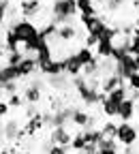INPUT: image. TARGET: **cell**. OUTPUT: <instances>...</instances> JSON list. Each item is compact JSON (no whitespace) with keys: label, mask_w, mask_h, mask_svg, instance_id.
Wrapping results in <instances>:
<instances>
[{"label":"cell","mask_w":139,"mask_h":154,"mask_svg":"<svg viewBox=\"0 0 139 154\" xmlns=\"http://www.w3.org/2000/svg\"><path fill=\"white\" fill-rule=\"evenodd\" d=\"M79 13L75 0H54L51 2V22L60 24H69L75 22V15Z\"/></svg>","instance_id":"cell-1"},{"label":"cell","mask_w":139,"mask_h":154,"mask_svg":"<svg viewBox=\"0 0 139 154\" xmlns=\"http://www.w3.org/2000/svg\"><path fill=\"white\" fill-rule=\"evenodd\" d=\"M7 24L15 30V34H17V38H19V43H22V45L41 32V28H39L34 22H30L28 17H19V19H13V22H7Z\"/></svg>","instance_id":"cell-2"},{"label":"cell","mask_w":139,"mask_h":154,"mask_svg":"<svg viewBox=\"0 0 139 154\" xmlns=\"http://www.w3.org/2000/svg\"><path fill=\"white\" fill-rule=\"evenodd\" d=\"M0 137L5 141H22L26 135H24V126L19 124L17 118H11V120H5L2 122V131H0Z\"/></svg>","instance_id":"cell-3"},{"label":"cell","mask_w":139,"mask_h":154,"mask_svg":"<svg viewBox=\"0 0 139 154\" xmlns=\"http://www.w3.org/2000/svg\"><path fill=\"white\" fill-rule=\"evenodd\" d=\"M116 139L120 141L122 146H133L137 139H139V128L131 122H120L118 124V133H116Z\"/></svg>","instance_id":"cell-4"},{"label":"cell","mask_w":139,"mask_h":154,"mask_svg":"<svg viewBox=\"0 0 139 154\" xmlns=\"http://www.w3.org/2000/svg\"><path fill=\"white\" fill-rule=\"evenodd\" d=\"M79 24L86 28V32H92V34H96V36H101V32H103L105 26H107V22H105L98 13H96V15H86V13H82Z\"/></svg>","instance_id":"cell-5"},{"label":"cell","mask_w":139,"mask_h":154,"mask_svg":"<svg viewBox=\"0 0 139 154\" xmlns=\"http://www.w3.org/2000/svg\"><path fill=\"white\" fill-rule=\"evenodd\" d=\"M135 71H139V62H137L135 54H126L122 60H118V62H116V73H118V75H122L124 79H128V77H131Z\"/></svg>","instance_id":"cell-6"},{"label":"cell","mask_w":139,"mask_h":154,"mask_svg":"<svg viewBox=\"0 0 139 154\" xmlns=\"http://www.w3.org/2000/svg\"><path fill=\"white\" fill-rule=\"evenodd\" d=\"M41 11H43V2H41V0H22V2H19V15H22V17L34 19Z\"/></svg>","instance_id":"cell-7"},{"label":"cell","mask_w":139,"mask_h":154,"mask_svg":"<svg viewBox=\"0 0 139 154\" xmlns=\"http://www.w3.org/2000/svg\"><path fill=\"white\" fill-rule=\"evenodd\" d=\"M49 139H51V143L71 146V141H73V135H71L69 126L64 124V126H54V128H51V133H49Z\"/></svg>","instance_id":"cell-8"},{"label":"cell","mask_w":139,"mask_h":154,"mask_svg":"<svg viewBox=\"0 0 139 154\" xmlns=\"http://www.w3.org/2000/svg\"><path fill=\"white\" fill-rule=\"evenodd\" d=\"M17 69H19V77H22V79H28V77H32V75L39 71V66H36V58L30 56V54H26L24 60L17 64Z\"/></svg>","instance_id":"cell-9"},{"label":"cell","mask_w":139,"mask_h":154,"mask_svg":"<svg viewBox=\"0 0 139 154\" xmlns=\"http://www.w3.org/2000/svg\"><path fill=\"white\" fill-rule=\"evenodd\" d=\"M41 88H43V84H41V82H32V84H28V86L22 90L26 103H41V99H43Z\"/></svg>","instance_id":"cell-10"},{"label":"cell","mask_w":139,"mask_h":154,"mask_svg":"<svg viewBox=\"0 0 139 154\" xmlns=\"http://www.w3.org/2000/svg\"><path fill=\"white\" fill-rule=\"evenodd\" d=\"M43 126H45V120H43V111H41V113H36V116H32V118L26 120V124H24V135H26V137H34V135L41 131Z\"/></svg>","instance_id":"cell-11"},{"label":"cell","mask_w":139,"mask_h":154,"mask_svg":"<svg viewBox=\"0 0 139 154\" xmlns=\"http://www.w3.org/2000/svg\"><path fill=\"white\" fill-rule=\"evenodd\" d=\"M96 148H98V154H107V152H122L124 146L118 141L116 137H107V135H103L101 141L96 143Z\"/></svg>","instance_id":"cell-12"},{"label":"cell","mask_w":139,"mask_h":154,"mask_svg":"<svg viewBox=\"0 0 139 154\" xmlns=\"http://www.w3.org/2000/svg\"><path fill=\"white\" fill-rule=\"evenodd\" d=\"M135 111H137V101L133 99H124L120 103V109H118V118L124 120V122H131L135 118Z\"/></svg>","instance_id":"cell-13"},{"label":"cell","mask_w":139,"mask_h":154,"mask_svg":"<svg viewBox=\"0 0 139 154\" xmlns=\"http://www.w3.org/2000/svg\"><path fill=\"white\" fill-rule=\"evenodd\" d=\"M82 69H84V64L79 62V58H77L75 51H71V54L64 56V73H69L71 77H75V75L82 73Z\"/></svg>","instance_id":"cell-14"},{"label":"cell","mask_w":139,"mask_h":154,"mask_svg":"<svg viewBox=\"0 0 139 154\" xmlns=\"http://www.w3.org/2000/svg\"><path fill=\"white\" fill-rule=\"evenodd\" d=\"M122 84H126V79L122 75H118V73H111V75H105V77H101V90L103 92H111L113 88H118V86H122Z\"/></svg>","instance_id":"cell-15"},{"label":"cell","mask_w":139,"mask_h":154,"mask_svg":"<svg viewBox=\"0 0 139 154\" xmlns=\"http://www.w3.org/2000/svg\"><path fill=\"white\" fill-rule=\"evenodd\" d=\"M39 73H43L45 77L47 75H58V73H64V58H51L49 62H45L41 69H39Z\"/></svg>","instance_id":"cell-16"},{"label":"cell","mask_w":139,"mask_h":154,"mask_svg":"<svg viewBox=\"0 0 139 154\" xmlns=\"http://www.w3.org/2000/svg\"><path fill=\"white\" fill-rule=\"evenodd\" d=\"M113 49H116V43L111 41V38H98V43L94 47V54L98 58H111Z\"/></svg>","instance_id":"cell-17"},{"label":"cell","mask_w":139,"mask_h":154,"mask_svg":"<svg viewBox=\"0 0 139 154\" xmlns=\"http://www.w3.org/2000/svg\"><path fill=\"white\" fill-rule=\"evenodd\" d=\"M88 120H90V111L75 107V111H73V116H71V122H73L77 128H86V126H88Z\"/></svg>","instance_id":"cell-18"},{"label":"cell","mask_w":139,"mask_h":154,"mask_svg":"<svg viewBox=\"0 0 139 154\" xmlns=\"http://www.w3.org/2000/svg\"><path fill=\"white\" fill-rule=\"evenodd\" d=\"M118 109H120V103H116L113 99H107L101 103V111H103V116H107V118L111 120V118H118Z\"/></svg>","instance_id":"cell-19"},{"label":"cell","mask_w":139,"mask_h":154,"mask_svg":"<svg viewBox=\"0 0 139 154\" xmlns=\"http://www.w3.org/2000/svg\"><path fill=\"white\" fill-rule=\"evenodd\" d=\"M75 54H77V58H79V62H82V64H88L90 60H94V58H96L94 49H92V47H88V45H82Z\"/></svg>","instance_id":"cell-20"},{"label":"cell","mask_w":139,"mask_h":154,"mask_svg":"<svg viewBox=\"0 0 139 154\" xmlns=\"http://www.w3.org/2000/svg\"><path fill=\"white\" fill-rule=\"evenodd\" d=\"M107 96H109V99H113L116 103H122L124 99H128V86H126V84L118 86V88H113V90H111Z\"/></svg>","instance_id":"cell-21"},{"label":"cell","mask_w":139,"mask_h":154,"mask_svg":"<svg viewBox=\"0 0 139 154\" xmlns=\"http://www.w3.org/2000/svg\"><path fill=\"white\" fill-rule=\"evenodd\" d=\"M7 103L11 105V109H24L26 99H24V94H22V92H13V94L7 96Z\"/></svg>","instance_id":"cell-22"},{"label":"cell","mask_w":139,"mask_h":154,"mask_svg":"<svg viewBox=\"0 0 139 154\" xmlns=\"http://www.w3.org/2000/svg\"><path fill=\"white\" fill-rule=\"evenodd\" d=\"M86 137H84V131L79 128L75 135H73V141H71V148H73V152H84V148H86Z\"/></svg>","instance_id":"cell-23"},{"label":"cell","mask_w":139,"mask_h":154,"mask_svg":"<svg viewBox=\"0 0 139 154\" xmlns=\"http://www.w3.org/2000/svg\"><path fill=\"white\" fill-rule=\"evenodd\" d=\"M101 131H103V135H107V137H116L118 124H116V122H109V118H107V122L101 124Z\"/></svg>","instance_id":"cell-24"},{"label":"cell","mask_w":139,"mask_h":154,"mask_svg":"<svg viewBox=\"0 0 139 154\" xmlns=\"http://www.w3.org/2000/svg\"><path fill=\"white\" fill-rule=\"evenodd\" d=\"M124 5H126V0H107L105 11H109V13H118V11H122V9H124Z\"/></svg>","instance_id":"cell-25"},{"label":"cell","mask_w":139,"mask_h":154,"mask_svg":"<svg viewBox=\"0 0 139 154\" xmlns=\"http://www.w3.org/2000/svg\"><path fill=\"white\" fill-rule=\"evenodd\" d=\"M41 113V109H39V103H26L24 105V116L26 118H32V116Z\"/></svg>","instance_id":"cell-26"},{"label":"cell","mask_w":139,"mask_h":154,"mask_svg":"<svg viewBox=\"0 0 139 154\" xmlns=\"http://www.w3.org/2000/svg\"><path fill=\"white\" fill-rule=\"evenodd\" d=\"M137 51H139V28H135L131 34V54H137Z\"/></svg>","instance_id":"cell-27"},{"label":"cell","mask_w":139,"mask_h":154,"mask_svg":"<svg viewBox=\"0 0 139 154\" xmlns=\"http://www.w3.org/2000/svg\"><path fill=\"white\" fill-rule=\"evenodd\" d=\"M126 86H128L131 90H139V71H135L128 79H126Z\"/></svg>","instance_id":"cell-28"},{"label":"cell","mask_w":139,"mask_h":154,"mask_svg":"<svg viewBox=\"0 0 139 154\" xmlns=\"http://www.w3.org/2000/svg\"><path fill=\"white\" fill-rule=\"evenodd\" d=\"M96 43H98V36L96 34H92V32H86V36H84V45H88V47H96Z\"/></svg>","instance_id":"cell-29"},{"label":"cell","mask_w":139,"mask_h":154,"mask_svg":"<svg viewBox=\"0 0 139 154\" xmlns=\"http://www.w3.org/2000/svg\"><path fill=\"white\" fill-rule=\"evenodd\" d=\"M9 111H11V105L7 103V99H5V101H2V99H0V118H2V120H5V118H7V116H9Z\"/></svg>","instance_id":"cell-30"},{"label":"cell","mask_w":139,"mask_h":154,"mask_svg":"<svg viewBox=\"0 0 139 154\" xmlns=\"http://www.w3.org/2000/svg\"><path fill=\"white\" fill-rule=\"evenodd\" d=\"M62 107H64V103H62V99H58V96L49 101V109H51V111H60Z\"/></svg>","instance_id":"cell-31"},{"label":"cell","mask_w":139,"mask_h":154,"mask_svg":"<svg viewBox=\"0 0 139 154\" xmlns=\"http://www.w3.org/2000/svg\"><path fill=\"white\" fill-rule=\"evenodd\" d=\"M94 2H96V5H98V7H103V9H105V7H107V0H94Z\"/></svg>","instance_id":"cell-32"},{"label":"cell","mask_w":139,"mask_h":154,"mask_svg":"<svg viewBox=\"0 0 139 154\" xmlns=\"http://www.w3.org/2000/svg\"><path fill=\"white\" fill-rule=\"evenodd\" d=\"M133 24H135V28H139V17L135 19V22H133Z\"/></svg>","instance_id":"cell-33"},{"label":"cell","mask_w":139,"mask_h":154,"mask_svg":"<svg viewBox=\"0 0 139 154\" xmlns=\"http://www.w3.org/2000/svg\"><path fill=\"white\" fill-rule=\"evenodd\" d=\"M135 58H137V62H139V51H137V54H135Z\"/></svg>","instance_id":"cell-34"},{"label":"cell","mask_w":139,"mask_h":154,"mask_svg":"<svg viewBox=\"0 0 139 154\" xmlns=\"http://www.w3.org/2000/svg\"><path fill=\"white\" fill-rule=\"evenodd\" d=\"M75 2H84V0H75Z\"/></svg>","instance_id":"cell-35"},{"label":"cell","mask_w":139,"mask_h":154,"mask_svg":"<svg viewBox=\"0 0 139 154\" xmlns=\"http://www.w3.org/2000/svg\"><path fill=\"white\" fill-rule=\"evenodd\" d=\"M137 107H139V99H137Z\"/></svg>","instance_id":"cell-36"}]
</instances>
